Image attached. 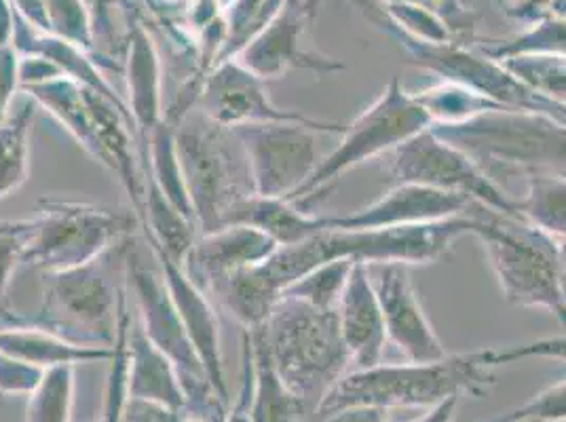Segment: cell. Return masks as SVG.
I'll return each mask as SVG.
<instances>
[{"mask_svg":"<svg viewBox=\"0 0 566 422\" xmlns=\"http://www.w3.org/2000/svg\"><path fill=\"white\" fill-rule=\"evenodd\" d=\"M328 218L313 215L285 199H266V197H248L239 201L227 218V226L245 224L259 229L271 236L280 247L305 241L308 236L326 231Z\"/></svg>","mask_w":566,"mask_h":422,"instance_id":"cell-20","label":"cell"},{"mask_svg":"<svg viewBox=\"0 0 566 422\" xmlns=\"http://www.w3.org/2000/svg\"><path fill=\"white\" fill-rule=\"evenodd\" d=\"M501 64L531 92L566 108V57L549 53H526L501 60Z\"/></svg>","mask_w":566,"mask_h":422,"instance_id":"cell-24","label":"cell"},{"mask_svg":"<svg viewBox=\"0 0 566 422\" xmlns=\"http://www.w3.org/2000/svg\"><path fill=\"white\" fill-rule=\"evenodd\" d=\"M252 357L250 419L252 422H307L308 408L296 398L277 372L269 351L264 326L245 329Z\"/></svg>","mask_w":566,"mask_h":422,"instance_id":"cell-18","label":"cell"},{"mask_svg":"<svg viewBox=\"0 0 566 422\" xmlns=\"http://www.w3.org/2000/svg\"><path fill=\"white\" fill-rule=\"evenodd\" d=\"M415 97L431 118V125H461L486 113L501 110L493 99L449 81H440L415 94Z\"/></svg>","mask_w":566,"mask_h":422,"instance_id":"cell-23","label":"cell"},{"mask_svg":"<svg viewBox=\"0 0 566 422\" xmlns=\"http://www.w3.org/2000/svg\"><path fill=\"white\" fill-rule=\"evenodd\" d=\"M473 201L436 188L398 182L375 203L345 215H331L326 229L332 231H370L442 222L468 213Z\"/></svg>","mask_w":566,"mask_h":422,"instance_id":"cell-14","label":"cell"},{"mask_svg":"<svg viewBox=\"0 0 566 422\" xmlns=\"http://www.w3.org/2000/svg\"><path fill=\"white\" fill-rule=\"evenodd\" d=\"M227 129L203 115L197 125H185L180 131L178 159L189 182L190 197L206 226V235L227 226V218L239 201L254 192L243 190L241 167L229 146Z\"/></svg>","mask_w":566,"mask_h":422,"instance_id":"cell-8","label":"cell"},{"mask_svg":"<svg viewBox=\"0 0 566 422\" xmlns=\"http://www.w3.org/2000/svg\"><path fill=\"white\" fill-rule=\"evenodd\" d=\"M375 7L380 11V15L401 30L403 34L431 43V45H444V43H454L452 32L449 25L444 24L438 15L431 11L421 9V7H410V4H394V2H378L373 0Z\"/></svg>","mask_w":566,"mask_h":422,"instance_id":"cell-27","label":"cell"},{"mask_svg":"<svg viewBox=\"0 0 566 422\" xmlns=\"http://www.w3.org/2000/svg\"><path fill=\"white\" fill-rule=\"evenodd\" d=\"M277 243L259 229L245 224H231L203 236L195 247L192 259L199 275L216 283L237 271L259 266L277 252Z\"/></svg>","mask_w":566,"mask_h":422,"instance_id":"cell-17","label":"cell"},{"mask_svg":"<svg viewBox=\"0 0 566 422\" xmlns=\"http://www.w3.org/2000/svg\"><path fill=\"white\" fill-rule=\"evenodd\" d=\"M378 2H394V4H410L421 7L438 15L444 24L449 25L454 43L459 45H473L475 41V20L478 15L463 0H378Z\"/></svg>","mask_w":566,"mask_h":422,"instance_id":"cell-29","label":"cell"},{"mask_svg":"<svg viewBox=\"0 0 566 422\" xmlns=\"http://www.w3.org/2000/svg\"><path fill=\"white\" fill-rule=\"evenodd\" d=\"M315 18L308 13L305 0H283L280 11L239 49V64L254 72L262 81L280 78L290 71L336 74L347 66L331 55L303 48L305 28Z\"/></svg>","mask_w":566,"mask_h":422,"instance_id":"cell-11","label":"cell"},{"mask_svg":"<svg viewBox=\"0 0 566 422\" xmlns=\"http://www.w3.org/2000/svg\"><path fill=\"white\" fill-rule=\"evenodd\" d=\"M28 117H32L30 106H25L11 123L0 127V199L25 180Z\"/></svg>","mask_w":566,"mask_h":422,"instance_id":"cell-28","label":"cell"},{"mask_svg":"<svg viewBox=\"0 0 566 422\" xmlns=\"http://www.w3.org/2000/svg\"><path fill=\"white\" fill-rule=\"evenodd\" d=\"M0 399H2V393H0Z\"/></svg>","mask_w":566,"mask_h":422,"instance_id":"cell-42","label":"cell"},{"mask_svg":"<svg viewBox=\"0 0 566 422\" xmlns=\"http://www.w3.org/2000/svg\"><path fill=\"white\" fill-rule=\"evenodd\" d=\"M243 363H245V380H243V389L241 395L235 403V408L231 412H227L224 422H252L250 419V384H252V357H250V347L248 340L243 342Z\"/></svg>","mask_w":566,"mask_h":422,"instance_id":"cell-36","label":"cell"},{"mask_svg":"<svg viewBox=\"0 0 566 422\" xmlns=\"http://www.w3.org/2000/svg\"><path fill=\"white\" fill-rule=\"evenodd\" d=\"M241 141L256 197L290 199L322 161L317 131L301 123L229 127Z\"/></svg>","mask_w":566,"mask_h":422,"instance_id":"cell-9","label":"cell"},{"mask_svg":"<svg viewBox=\"0 0 566 422\" xmlns=\"http://www.w3.org/2000/svg\"><path fill=\"white\" fill-rule=\"evenodd\" d=\"M457 403H459V398L444 399V401L436 403L433 408H429L427 414H423L421 419L412 422H452Z\"/></svg>","mask_w":566,"mask_h":422,"instance_id":"cell-38","label":"cell"},{"mask_svg":"<svg viewBox=\"0 0 566 422\" xmlns=\"http://www.w3.org/2000/svg\"><path fill=\"white\" fill-rule=\"evenodd\" d=\"M118 422H180V412L155 401L125 398Z\"/></svg>","mask_w":566,"mask_h":422,"instance_id":"cell-33","label":"cell"},{"mask_svg":"<svg viewBox=\"0 0 566 422\" xmlns=\"http://www.w3.org/2000/svg\"><path fill=\"white\" fill-rule=\"evenodd\" d=\"M431 127V118L415 94H408L398 78H391L377 99L366 106L354 123L345 125L340 144L322 159L313 176L287 201L307 210L324 190L349 169L394 152L403 141Z\"/></svg>","mask_w":566,"mask_h":422,"instance_id":"cell-6","label":"cell"},{"mask_svg":"<svg viewBox=\"0 0 566 422\" xmlns=\"http://www.w3.org/2000/svg\"><path fill=\"white\" fill-rule=\"evenodd\" d=\"M473 208V205H472ZM470 208V210H472ZM473 211L463 215L394 229L370 231H332L326 229L305 241L283 245L271 259L275 277L283 283L298 282L313 268L332 260H357L370 264H431L442 259L452 243L463 235H473Z\"/></svg>","mask_w":566,"mask_h":422,"instance_id":"cell-2","label":"cell"},{"mask_svg":"<svg viewBox=\"0 0 566 422\" xmlns=\"http://www.w3.org/2000/svg\"><path fill=\"white\" fill-rule=\"evenodd\" d=\"M560 292L566 305V239L560 241Z\"/></svg>","mask_w":566,"mask_h":422,"instance_id":"cell-39","label":"cell"},{"mask_svg":"<svg viewBox=\"0 0 566 422\" xmlns=\"http://www.w3.org/2000/svg\"><path fill=\"white\" fill-rule=\"evenodd\" d=\"M478 236L486 250L503 298L520 308H543L566 329L560 292V241L522 215H505L473 203Z\"/></svg>","mask_w":566,"mask_h":422,"instance_id":"cell-4","label":"cell"},{"mask_svg":"<svg viewBox=\"0 0 566 422\" xmlns=\"http://www.w3.org/2000/svg\"><path fill=\"white\" fill-rule=\"evenodd\" d=\"M338 326L352 359V370L382 363L387 331L378 303L377 287L366 262H354L347 287L336 306Z\"/></svg>","mask_w":566,"mask_h":422,"instance_id":"cell-15","label":"cell"},{"mask_svg":"<svg viewBox=\"0 0 566 422\" xmlns=\"http://www.w3.org/2000/svg\"><path fill=\"white\" fill-rule=\"evenodd\" d=\"M514 422H543V421H514Z\"/></svg>","mask_w":566,"mask_h":422,"instance_id":"cell-41","label":"cell"},{"mask_svg":"<svg viewBox=\"0 0 566 422\" xmlns=\"http://www.w3.org/2000/svg\"><path fill=\"white\" fill-rule=\"evenodd\" d=\"M355 260H332L317 268H313L298 282L290 283L282 292V296L303 300L317 308H336L340 296L347 287Z\"/></svg>","mask_w":566,"mask_h":422,"instance_id":"cell-25","label":"cell"},{"mask_svg":"<svg viewBox=\"0 0 566 422\" xmlns=\"http://www.w3.org/2000/svg\"><path fill=\"white\" fill-rule=\"evenodd\" d=\"M543 421L566 422V380L547 387L535 398L528 399L518 408L482 422Z\"/></svg>","mask_w":566,"mask_h":422,"instance_id":"cell-30","label":"cell"},{"mask_svg":"<svg viewBox=\"0 0 566 422\" xmlns=\"http://www.w3.org/2000/svg\"><path fill=\"white\" fill-rule=\"evenodd\" d=\"M264 81L239 62H224L206 87L203 115L222 127H241L256 123H301L317 134L343 136L345 125L322 120L277 108L266 94Z\"/></svg>","mask_w":566,"mask_h":422,"instance_id":"cell-12","label":"cell"},{"mask_svg":"<svg viewBox=\"0 0 566 422\" xmlns=\"http://www.w3.org/2000/svg\"><path fill=\"white\" fill-rule=\"evenodd\" d=\"M49 321L53 328H83L94 340H111L113 294L108 283L87 264L62 273L49 294Z\"/></svg>","mask_w":566,"mask_h":422,"instance_id":"cell-16","label":"cell"},{"mask_svg":"<svg viewBox=\"0 0 566 422\" xmlns=\"http://www.w3.org/2000/svg\"><path fill=\"white\" fill-rule=\"evenodd\" d=\"M493 180L496 176L566 178V125L535 113L493 110L461 125H431Z\"/></svg>","mask_w":566,"mask_h":422,"instance_id":"cell-5","label":"cell"},{"mask_svg":"<svg viewBox=\"0 0 566 422\" xmlns=\"http://www.w3.org/2000/svg\"><path fill=\"white\" fill-rule=\"evenodd\" d=\"M496 384L489 349L447 355L429 363H378L366 370H349L317 405V416H328L347 405L433 408L449 398L486 395Z\"/></svg>","mask_w":566,"mask_h":422,"instance_id":"cell-1","label":"cell"},{"mask_svg":"<svg viewBox=\"0 0 566 422\" xmlns=\"http://www.w3.org/2000/svg\"><path fill=\"white\" fill-rule=\"evenodd\" d=\"M264 331L277 372L308 412H315L332 387L352 370L336 308L282 296Z\"/></svg>","mask_w":566,"mask_h":422,"instance_id":"cell-3","label":"cell"},{"mask_svg":"<svg viewBox=\"0 0 566 422\" xmlns=\"http://www.w3.org/2000/svg\"><path fill=\"white\" fill-rule=\"evenodd\" d=\"M120 218L83 205L48 203L43 218L28 229L24 256L53 268H76L92 262L117 236Z\"/></svg>","mask_w":566,"mask_h":422,"instance_id":"cell-10","label":"cell"},{"mask_svg":"<svg viewBox=\"0 0 566 422\" xmlns=\"http://www.w3.org/2000/svg\"><path fill=\"white\" fill-rule=\"evenodd\" d=\"M72 368H49L39 387L30 393L28 422H71Z\"/></svg>","mask_w":566,"mask_h":422,"instance_id":"cell-26","label":"cell"},{"mask_svg":"<svg viewBox=\"0 0 566 422\" xmlns=\"http://www.w3.org/2000/svg\"><path fill=\"white\" fill-rule=\"evenodd\" d=\"M518 201L520 215L556 241L566 239V178L528 176Z\"/></svg>","mask_w":566,"mask_h":422,"instance_id":"cell-22","label":"cell"},{"mask_svg":"<svg viewBox=\"0 0 566 422\" xmlns=\"http://www.w3.org/2000/svg\"><path fill=\"white\" fill-rule=\"evenodd\" d=\"M227 410H206L185 405L180 410V422H224Z\"/></svg>","mask_w":566,"mask_h":422,"instance_id":"cell-37","label":"cell"},{"mask_svg":"<svg viewBox=\"0 0 566 422\" xmlns=\"http://www.w3.org/2000/svg\"><path fill=\"white\" fill-rule=\"evenodd\" d=\"M317 2L319 0H305V4H307L308 13L315 18V13H317Z\"/></svg>","mask_w":566,"mask_h":422,"instance_id":"cell-40","label":"cell"},{"mask_svg":"<svg viewBox=\"0 0 566 422\" xmlns=\"http://www.w3.org/2000/svg\"><path fill=\"white\" fill-rule=\"evenodd\" d=\"M389 155L391 176L398 182L461 194L489 210L520 215L518 201L499 187L465 150L440 138L431 127Z\"/></svg>","mask_w":566,"mask_h":422,"instance_id":"cell-7","label":"cell"},{"mask_svg":"<svg viewBox=\"0 0 566 422\" xmlns=\"http://www.w3.org/2000/svg\"><path fill=\"white\" fill-rule=\"evenodd\" d=\"M125 389L127 398L155 401L178 412L187 405V398L174 363L167 359L166 352L148 338V334H142V329H138L129 340Z\"/></svg>","mask_w":566,"mask_h":422,"instance_id":"cell-19","label":"cell"},{"mask_svg":"<svg viewBox=\"0 0 566 422\" xmlns=\"http://www.w3.org/2000/svg\"><path fill=\"white\" fill-rule=\"evenodd\" d=\"M478 51L496 62L526 55V53H549L566 57V7L556 2V7L535 24L524 25V30L510 39L484 41Z\"/></svg>","mask_w":566,"mask_h":422,"instance_id":"cell-21","label":"cell"},{"mask_svg":"<svg viewBox=\"0 0 566 422\" xmlns=\"http://www.w3.org/2000/svg\"><path fill=\"white\" fill-rule=\"evenodd\" d=\"M522 359H554V361L566 363V329L560 336L542 338L528 345H516L507 349H489V361L493 368L516 363Z\"/></svg>","mask_w":566,"mask_h":422,"instance_id":"cell-31","label":"cell"},{"mask_svg":"<svg viewBox=\"0 0 566 422\" xmlns=\"http://www.w3.org/2000/svg\"><path fill=\"white\" fill-rule=\"evenodd\" d=\"M375 287L387 340L406 361L429 363L449 355L424 313L406 264H380Z\"/></svg>","mask_w":566,"mask_h":422,"instance_id":"cell-13","label":"cell"},{"mask_svg":"<svg viewBox=\"0 0 566 422\" xmlns=\"http://www.w3.org/2000/svg\"><path fill=\"white\" fill-rule=\"evenodd\" d=\"M319 422H391V419L389 410L378 405H347L322 416Z\"/></svg>","mask_w":566,"mask_h":422,"instance_id":"cell-35","label":"cell"},{"mask_svg":"<svg viewBox=\"0 0 566 422\" xmlns=\"http://www.w3.org/2000/svg\"><path fill=\"white\" fill-rule=\"evenodd\" d=\"M125 324L118 326L117 331V349L113 355L115 361V370L111 376V395H108V414L104 422H118V412L120 405L127 398V389H125V378H127V347H125Z\"/></svg>","mask_w":566,"mask_h":422,"instance_id":"cell-32","label":"cell"},{"mask_svg":"<svg viewBox=\"0 0 566 422\" xmlns=\"http://www.w3.org/2000/svg\"><path fill=\"white\" fill-rule=\"evenodd\" d=\"M496 4L510 20L531 25L545 18L556 7V0H496Z\"/></svg>","mask_w":566,"mask_h":422,"instance_id":"cell-34","label":"cell"}]
</instances>
